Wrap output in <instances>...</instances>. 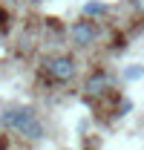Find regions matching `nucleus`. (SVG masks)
<instances>
[{"label": "nucleus", "instance_id": "obj_1", "mask_svg": "<svg viewBox=\"0 0 144 150\" xmlns=\"http://www.w3.org/2000/svg\"><path fill=\"white\" fill-rule=\"evenodd\" d=\"M3 127H9L12 133H18V136H23V139H32V142H37V139H43V121L37 118V112L35 110H6L3 112Z\"/></svg>", "mask_w": 144, "mask_h": 150}, {"label": "nucleus", "instance_id": "obj_2", "mask_svg": "<svg viewBox=\"0 0 144 150\" xmlns=\"http://www.w3.org/2000/svg\"><path fill=\"white\" fill-rule=\"evenodd\" d=\"M43 75L52 84H69L78 75V61L72 55H52V58L43 61Z\"/></svg>", "mask_w": 144, "mask_h": 150}, {"label": "nucleus", "instance_id": "obj_3", "mask_svg": "<svg viewBox=\"0 0 144 150\" xmlns=\"http://www.w3.org/2000/svg\"><path fill=\"white\" fill-rule=\"evenodd\" d=\"M69 35H72V43L75 46H92L95 40H98V23L90 18H84V20H75L72 23V29H69Z\"/></svg>", "mask_w": 144, "mask_h": 150}, {"label": "nucleus", "instance_id": "obj_4", "mask_svg": "<svg viewBox=\"0 0 144 150\" xmlns=\"http://www.w3.org/2000/svg\"><path fill=\"white\" fill-rule=\"evenodd\" d=\"M87 95H104L109 90V75L104 72V69H95V72L90 75V81H87Z\"/></svg>", "mask_w": 144, "mask_h": 150}, {"label": "nucleus", "instance_id": "obj_5", "mask_svg": "<svg viewBox=\"0 0 144 150\" xmlns=\"http://www.w3.org/2000/svg\"><path fill=\"white\" fill-rule=\"evenodd\" d=\"M101 12H104L101 3H90V6H87V15H101Z\"/></svg>", "mask_w": 144, "mask_h": 150}, {"label": "nucleus", "instance_id": "obj_6", "mask_svg": "<svg viewBox=\"0 0 144 150\" xmlns=\"http://www.w3.org/2000/svg\"><path fill=\"white\" fill-rule=\"evenodd\" d=\"M6 20H9V15H6V12H3V9H0V29H3V26H6Z\"/></svg>", "mask_w": 144, "mask_h": 150}, {"label": "nucleus", "instance_id": "obj_7", "mask_svg": "<svg viewBox=\"0 0 144 150\" xmlns=\"http://www.w3.org/2000/svg\"><path fill=\"white\" fill-rule=\"evenodd\" d=\"M136 12H138V15H144V0H136Z\"/></svg>", "mask_w": 144, "mask_h": 150}]
</instances>
